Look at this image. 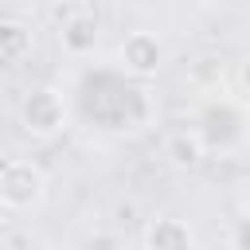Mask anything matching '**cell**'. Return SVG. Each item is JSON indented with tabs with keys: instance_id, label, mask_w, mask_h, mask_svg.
<instances>
[{
	"instance_id": "cell-1",
	"label": "cell",
	"mask_w": 250,
	"mask_h": 250,
	"mask_svg": "<svg viewBox=\"0 0 250 250\" xmlns=\"http://www.w3.org/2000/svg\"><path fill=\"white\" fill-rule=\"evenodd\" d=\"M70 109L98 133H145L156 117L152 94L145 90V82L129 78L117 62L113 66H90L78 74L74 90H70Z\"/></svg>"
},
{
	"instance_id": "cell-2",
	"label": "cell",
	"mask_w": 250,
	"mask_h": 250,
	"mask_svg": "<svg viewBox=\"0 0 250 250\" xmlns=\"http://www.w3.org/2000/svg\"><path fill=\"white\" fill-rule=\"evenodd\" d=\"M188 125L203 141L207 156H234L250 145V98L230 90L199 94V102L188 113Z\"/></svg>"
},
{
	"instance_id": "cell-3",
	"label": "cell",
	"mask_w": 250,
	"mask_h": 250,
	"mask_svg": "<svg viewBox=\"0 0 250 250\" xmlns=\"http://www.w3.org/2000/svg\"><path fill=\"white\" fill-rule=\"evenodd\" d=\"M16 121H20V129L27 137L55 141L70 125V98L59 86H31L16 105Z\"/></svg>"
},
{
	"instance_id": "cell-4",
	"label": "cell",
	"mask_w": 250,
	"mask_h": 250,
	"mask_svg": "<svg viewBox=\"0 0 250 250\" xmlns=\"http://www.w3.org/2000/svg\"><path fill=\"white\" fill-rule=\"evenodd\" d=\"M47 199V172L39 160L12 156L0 164V207L12 215H31Z\"/></svg>"
},
{
	"instance_id": "cell-5",
	"label": "cell",
	"mask_w": 250,
	"mask_h": 250,
	"mask_svg": "<svg viewBox=\"0 0 250 250\" xmlns=\"http://www.w3.org/2000/svg\"><path fill=\"white\" fill-rule=\"evenodd\" d=\"M117 66L137 82H152L168 66V47L156 31H129L117 43Z\"/></svg>"
},
{
	"instance_id": "cell-6",
	"label": "cell",
	"mask_w": 250,
	"mask_h": 250,
	"mask_svg": "<svg viewBox=\"0 0 250 250\" xmlns=\"http://www.w3.org/2000/svg\"><path fill=\"white\" fill-rule=\"evenodd\" d=\"M141 250H199L195 230L180 215H152L141 230Z\"/></svg>"
},
{
	"instance_id": "cell-7",
	"label": "cell",
	"mask_w": 250,
	"mask_h": 250,
	"mask_svg": "<svg viewBox=\"0 0 250 250\" xmlns=\"http://www.w3.org/2000/svg\"><path fill=\"white\" fill-rule=\"evenodd\" d=\"M98 20L90 12H70L59 27V47L70 55V59H90L98 51Z\"/></svg>"
},
{
	"instance_id": "cell-8",
	"label": "cell",
	"mask_w": 250,
	"mask_h": 250,
	"mask_svg": "<svg viewBox=\"0 0 250 250\" xmlns=\"http://www.w3.org/2000/svg\"><path fill=\"white\" fill-rule=\"evenodd\" d=\"M160 156H164L172 168L188 172V168H199V164H203L207 148H203V141L195 137V129H191V125H176V129L160 141Z\"/></svg>"
},
{
	"instance_id": "cell-9",
	"label": "cell",
	"mask_w": 250,
	"mask_h": 250,
	"mask_svg": "<svg viewBox=\"0 0 250 250\" xmlns=\"http://www.w3.org/2000/svg\"><path fill=\"white\" fill-rule=\"evenodd\" d=\"M188 82L199 94H215L227 90V59L223 55H195L188 62Z\"/></svg>"
},
{
	"instance_id": "cell-10",
	"label": "cell",
	"mask_w": 250,
	"mask_h": 250,
	"mask_svg": "<svg viewBox=\"0 0 250 250\" xmlns=\"http://www.w3.org/2000/svg\"><path fill=\"white\" fill-rule=\"evenodd\" d=\"M31 51V31L23 23H0V55L4 59H23Z\"/></svg>"
},
{
	"instance_id": "cell-11",
	"label": "cell",
	"mask_w": 250,
	"mask_h": 250,
	"mask_svg": "<svg viewBox=\"0 0 250 250\" xmlns=\"http://www.w3.org/2000/svg\"><path fill=\"white\" fill-rule=\"evenodd\" d=\"M78 250H129V246H125V234L98 227V230H90V234L78 242Z\"/></svg>"
},
{
	"instance_id": "cell-12",
	"label": "cell",
	"mask_w": 250,
	"mask_h": 250,
	"mask_svg": "<svg viewBox=\"0 0 250 250\" xmlns=\"http://www.w3.org/2000/svg\"><path fill=\"white\" fill-rule=\"evenodd\" d=\"M227 250H250V203L234 215V223H230V238H227Z\"/></svg>"
},
{
	"instance_id": "cell-13",
	"label": "cell",
	"mask_w": 250,
	"mask_h": 250,
	"mask_svg": "<svg viewBox=\"0 0 250 250\" xmlns=\"http://www.w3.org/2000/svg\"><path fill=\"white\" fill-rule=\"evenodd\" d=\"M234 78H238V94H242V98H250V59H246V62H238Z\"/></svg>"
}]
</instances>
